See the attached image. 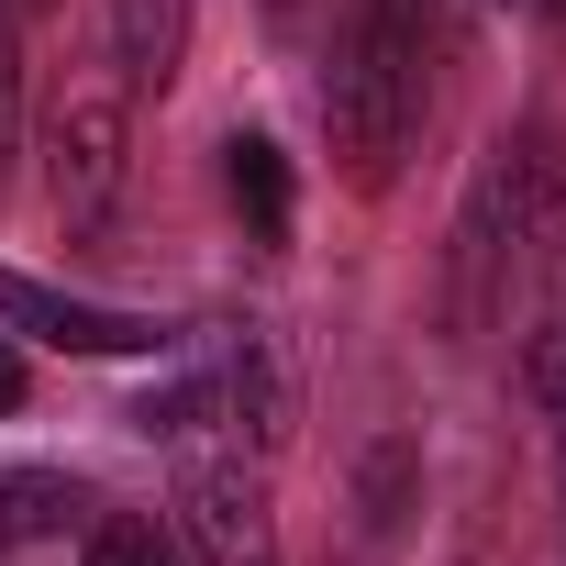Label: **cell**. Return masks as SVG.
Returning <instances> with one entry per match:
<instances>
[{"label":"cell","instance_id":"1","mask_svg":"<svg viewBox=\"0 0 566 566\" xmlns=\"http://www.w3.org/2000/svg\"><path fill=\"white\" fill-rule=\"evenodd\" d=\"M555 189H566L555 123H511V134L478 156V178H467V200H455V233H444V334H455V345H478V334L511 312L533 244L555 233Z\"/></svg>","mask_w":566,"mask_h":566},{"label":"cell","instance_id":"2","mask_svg":"<svg viewBox=\"0 0 566 566\" xmlns=\"http://www.w3.org/2000/svg\"><path fill=\"white\" fill-rule=\"evenodd\" d=\"M134 189V90L112 78H67L56 112H45V200H56V233L67 244H101L112 211Z\"/></svg>","mask_w":566,"mask_h":566},{"label":"cell","instance_id":"3","mask_svg":"<svg viewBox=\"0 0 566 566\" xmlns=\"http://www.w3.org/2000/svg\"><path fill=\"white\" fill-rule=\"evenodd\" d=\"M178 544L189 566H277L266 467L244 444H178Z\"/></svg>","mask_w":566,"mask_h":566},{"label":"cell","instance_id":"4","mask_svg":"<svg viewBox=\"0 0 566 566\" xmlns=\"http://www.w3.org/2000/svg\"><path fill=\"white\" fill-rule=\"evenodd\" d=\"M0 323L56 345V356H167V323L145 312H112V301H78V290H45V277L0 266Z\"/></svg>","mask_w":566,"mask_h":566},{"label":"cell","instance_id":"5","mask_svg":"<svg viewBox=\"0 0 566 566\" xmlns=\"http://www.w3.org/2000/svg\"><path fill=\"white\" fill-rule=\"evenodd\" d=\"M112 67L134 101H167L189 67V0H112Z\"/></svg>","mask_w":566,"mask_h":566},{"label":"cell","instance_id":"6","mask_svg":"<svg viewBox=\"0 0 566 566\" xmlns=\"http://www.w3.org/2000/svg\"><path fill=\"white\" fill-rule=\"evenodd\" d=\"M222 200L244 211L255 244H290V156L266 134H222Z\"/></svg>","mask_w":566,"mask_h":566},{"label":"cell","instance_id":"7","mask_svg":"<svg viewBox=\"0 0 566 566\" xmlns=\"http://www.w3.org/2000/svg\"><path fill=\"white\" fill-rule=\"evenodd\" d=\"M78 511H90V489H78L67 467H0V555H23V544H56Z\"/></svg>","mask_w":566,"mask_h":566},{"label":"cell","instance_id":"8","mask_svg":"<svg viewBox=\"0 0 566 566\" xmlns=\"http://www.w3.org/2000/svg\"><path fill=\"white\" fill-rule=\"evenodd\" d=\"M23 156V0H0V189Z\"/></svg>","mask_w":566,"mask_h":566},{"label":"cell","instance_id":"9","mask_svg":"<svg viewBox=\"0 0 566 566\" xmlns=\"http://www.w3.org/2000/svg\"><path fill=\"white\" fill-rule=\"evenodd\" d=\"M400 489H411V444H378V455L356 467V511H367V533H400Z\"/></svg>","mask_w":566,"mask_h":566},{"label":"cell","instance_id":"10","mask_svg":"<svg viewBox=\"0 0 566 566\" xmlns=\"http://www.w3.org/2000/svg\"><path fill=\"white\" fill-rule=\"evenodd\" d=\"M533 400L555 411V500H566V312H555L544 345H533Z\"/></svg>","mask_w":566,"mask_h":566},{"label":"cell","instance_id":"11","mask_svg":"<svg viewBox=\"0 0 566 566\" xmlns=\"http://www.w3.org/2000/svg\"><path fill=\"white\" fill-rule=\"evenodd\" d=\"M78 566H178V555H167L145 522H90V555H78Z\"/></svg>","mask_w":566,"mask_h":566},{"label":"cell","instance_id":"12","mask_svg":"<svg viewBox=\"0 0 566 566\" xmlns=\"http://www.w3.org/2000/svg\"><path fill=\"white\" fill-rule=\"evenodd\" d=\"M444 566H511V555H500V522H489V511H478V522H467V533H455V555H444Z\"/></svg>","mask_w":566,"mask_h":566},{"label":"cell","instance_id":"13","mask_svg":"<svg viewBox=\"0 0 566 566\" xmlns=\"http://www.w3.org/2000/svg\"><path fill=\"white\" fill-rule=\"evenodd\" d=\"M266 12V34H312V0H255Z\"/></svg>","mask_w":566,"mask_h":566},{"label":"cell","instance_id":"14","mask_svg":"<svg viewBox=\"0 0 566 566\" xmlns=\"http://www.w3.org/2000/svg\"><path fill=\"white\" fill-rule=\"evenodd\" d=\"M12 411H23V356L0 345V422H12Z\"/></svg>","mask_w":566,"mask_h":566},{"label":"cell","instance_id":"15","mask_svg":"<svg viewBox=\"0 0 566 566\" xmlns=\"http://www.w3.org/2000/svg\"><path fill=\"white\" fill-rule=\"evenodd\" d=\"M533 12H544V23H566V0H533Z\"/></svg>","mask_w":566,"mask_h":566},{"label":"cell","instance_id":"16","mask_svg":"<svg viewBox=\"0 0 566 566\" xmlns=\"http://www.w3.org/2000/svg\"><path fill=\"white\" fill-rule=\"evenodd\" d=\"M23 12H45V0H23Z\"/></svg>","mask_w":566,"mask_h":566}]
</instances>
